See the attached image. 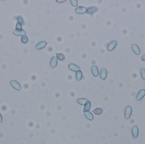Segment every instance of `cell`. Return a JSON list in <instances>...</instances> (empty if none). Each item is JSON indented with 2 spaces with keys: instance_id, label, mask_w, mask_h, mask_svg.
Segmentation results:
<instances>
[{
  "instance_id": "cell-1",
  "label": "cell",
  "mask_w": 145,
  "mask_h": 144,
  "mask_svg": "<svg viewBox=\"0 0 145 144\" xmlns=\"http://www.w3.org/2000/svg\"><path fill=\"white\" fill-rule=\"evenodd\" d=\"M132 112V109L129 105H128L126 107L125 112H124V117L126 119L128 120L130 118Z\"/></svg>"
},
{
  "instance_id": "cell-2",
  "label": "cell",
  "mask_w": 145,
  "mask_h": 144,
  "mask_svg": "<svg viewBox=\"0 0 145 144\" xmlns=\"http://www.w3.org/2000/svg\"><path fill=\"white\" fill-rule=\"evenodd\" d=\"M10 84L11 86L13 87L14 89L17 91H20L21 90V87L19 83L18 82H17L16 80H13L10 82Z\"/></svg>"
},
{
  "instance_id": "cell-3",
  "label": "cell",
  "mask_w": 145,
  "mask_h": 144,
  "mask_svg": "<svg viewBox=\"0 0 145 144\" xmlns=\"http://www.w3.org/2000/svg\"><path fill=\"white\" fill-rule=\"evenodd\" d=\"M145 96V89H142L140 90L139 92L138 93L136 96V99L138 101H141L143 97Z\"/></svg>"
},
{
  "instance_id": "cell-4",
  "label": "cell",
  "mask_w": 145,
  "mask_h": 144,
  "mask_svg": "<svg viewBox=\"0 0 145 144\" xmlns=\"http://www.w3.org/2000/svg\"><path fill=\"white\" fill-rule=\"evenodd\" d=\"M75 12L78 14H83L87 13V9L83 6H79L76 8L75 9Z\"/></svg>"
},
{
  "instance_id": "cell-5",
  "label": "cell",
  "mask_w": 145,
  "mask_h": 144,
  "mask_svg": "<svg viewBox=\"0 0 145 144\" xmlns=\"http://www.w3.org/2000/svg\"><path fill=\"white\" fill-rule=\"evenodd\" d=\"M132 133L133 137L134 138L136 139L138 137L139 134V130L138 127L136 125H134L132 129Z\"/></svg>"
},
{
  "instance_id": "cell-6",
  "label": "cell",
  "mask_w": 145,
  "mask_h": 144,
  "mask_svg": "<svg viewBox=\"0 0 145 144\" xmlns=\"http://www.w3.org/2000/svg\"><path fill=\"white\" fill-rule=\"evenodd\" d=\"M92 112L96 115L100 116L103 114L104 110L101 107H98L95 109L93 110H92Z\"/></svg>"
},
{
  "instance_id": "cell-7",
  "label": "cell",
  "mask_w": 145,
  "mask_h": 144,
  "mask_svg": "<svg viewBox=\"0 0 145 144\" xmlns=\"http://www.w3.org/2000/svg\"><path fill=\"white\" fill-rule=\"evenodd\" d=\"M68 68L71 71L77 72L80 70V68L78 66L73 63H70L68 65Z\"/></svg>"
},
{
  "instance_id": "cell-8",
  "label": "cell",
  "mask_w": 145,
  "mask_h": 144,
  "mask_svg": "<svg viewBox=\"0 0 145 144\" xmlns=\"http://www.w3.org/2000/svg\"><path fill=\"white\" fill-rule=\"evenodd\" d=\"M117 45V42L115 40L112 41L108 45L107 49L109 51H112L115 48Z\"/></svg>"
},
{
  "instance_id": "cell-9",
  "label": "cell",
  "mask_w": 145,
  "mask_h": 144,
  "mask_svg": "<svg viewBox=\"0 0 145 144\" xmlns=\"http://www.w3.org/2000/svg\"><path fill=\"white\" fill-rule=\"evenodd\" d=\"M47 45V43L46 41H41L36 46V49L37 50H42L43 48H44Z\"/></svg>"
},
{
  "instance_id": "cell-10",
  "label": "cell",
  "mask_w": 145,
  "mask_h": 144,
  "mask_svg": "<svg viewBox=\"0 0 145 144\" xmlns=\"http://www.w3.org/2000/svg\"><path fill=\"white\" fill-rule=\"evenodd\" d=\"M100 77L101 80H105L107 77V71L105 68L101 69L100 73Z\"/></svg>"
},
{
  "instance_id": "cell-11",
  "label": "cell",
  "mask_w": 145,
  "mask_h": 144,
  "mask_svg": "<svg viewBox=\"0 0 145 144\" xmlns=\"http://www.w3.org/2000/svg\"><path fill=\"white\" fill-rule=\"evenodd\" d=\"M57 60L58 59L56 56H53L51 58L50 64V66L53 69L57 66V63H58Z\"/></svg>"
},
{
  "instance_id": "cell-12",
  "label": "cell",
  "mask_w": 145,
  "mask_h": 144,
  "mask_svg": "<svg viewBox=\"0 0 145 144\" xmlns=\"http://www.w3.org/2000/svg\"><path fill=\"white\" fill-rule=\"evenodd\" d=\"M132 48L133 51L137 55H140V51L138 46L135 44L132 45Z\"/></svg>"
},
{
  "instance_id": "cell-13",
  "label": "cell",
  "mask_w": 145,
  "mask_h": 144,
  "mask_svg": "<svg viewBox=\"0 0 145 144\" xmlns=\"http://www.w3.org/2000/svg\"><path fill=\"white\" fill-rule=\"evenodd\" d=\"M13 34L15 35L16 36H23L24 35H25L26 33L25 32L24 30H18V29H15L14 30V32H13Z\"/></svg>"
},
{
  "instance_id": "cell-14",
  "label": "cell",
  "mask_w": 145,
  "mask_h": 144,
  "mask_svg": "<svg viewBox=\"0 0 145 144\" xmlns=\"http://www.w3.org/2000/svg\"><path fill=\"white\" fill-rule=\"evenodd\" d=\"M56 55H57V59L61 62H63L66 61V56L64 54L62 53H56Z\"/></svg>"
},
{
  "instance_id": "cell-15",
  "label": "cell",
  "mask_w": 145,
  "mask_h": 144,
  "mask_svg": "<svg viewBox=\"0 0 145 144\" xmlns=\"http://www.w3.org/2000/svg\"><path fill=\"white\" fill-rule=\"evenodd\" d=\"M84 113L85 117L87 118V119L88 120L90 121H92V120L94 118L93 115L92 113L90 112V111H85L84 112Z\"/></svg>"
},
{
  "instance_id": "cell-16",
  "label": "cell",
  "mask_w": 145,
  "mask_h": 144,
  "mask_svg": "<svg viewBox=\"0 0 145 144\" xmlns=\"http://www.w3.org/2000/svg\"><path fill=\"white\" fill-rule=\"evenodd\" d=\"M91 71L92 75L95 77H97L99 75V72L97 67L95 65H93L91 67Z\"/></svg>"
},
{
  "instance_id": "cell-17",
  "label": "cell",
  "mask_w": 145,
  "mask_h": 144,
  "mask_svg": "<svg viewBox=\"0 0 145 144\" xmlns=\"http://www.w3.org/2000/svg\"><path fill=\"white\" fill-rule=\"evenodd\" d=\"M91 108V102L90 101H88L86 102L84 105L83 112L85 111H89Z\"/></svg>"
},
{
  "instance_id": "cell-18",
  "label": "cell",
  "mask_w": 145,
  "mask_h": 144,
  "mask_svg": "<svg viewBox=\"0 0 145 144\" xmlns=\"http://www.w3.org/2000/svg\"><path fill=\"white\" fill-rule=\"evenodd\" d=\"M98 11V8L96 6H90L87 9V12L89 14L90 13H96Z\"/></svg>"
},
{
  "instance_id": "cell-19",
  "label": "cell",
  "mask_w": 145,
  "mask_h": 144,
  "mask_svg": "<svg viewBox=\"0 0 145 144\" xmlns=\"http://www.w3.org/2000/svg\"><path fill=\"white\" fill-rule=\"evenodd\" d=\"M88 100L85 98H79L77 100V102L80 105H82V106H84L85 104L86 103L87 101H88Z\"/></svg>"
},
{
  "instance_id": "cell-20",
  "label": "cell",
  "mask_w": 145,
  "mask_h": 144,
  "mask_svg": "<svg viewBox=\"0 0 145 144\" xmlns=\"http://www.w3.org/2000/svg\"><path fill=\"white\" fill-rule=\"evenodd\" d=\"M76 80L78 81H80L81 80L82 78V72L81 71H77L76 73Z\"/></svg>"
},
{
  "instance_id": "cell-21",
  "label": "cell",
  "mask_w": 145,
  "mask_h": 144,
  "mask_svg": "<svg viewBox=\"0 0 145 144\" xmlns=\"http://www.w3.org/2000/svg\"><path fill=\"white\" fill-rule=\"evenodd\" d=\"M20 41L23 44H26L28 43L29 39H28V36L26 35H24V36H22L21 39H20Z\"/></svg>"
},
{
  "instance_id": "cell-22",
  "label": "cell",
  "mask_w": 145,
  "mask_h": 144,
  "mask_svg": "<svg viewBox=\"0 0 145 144\" xmlns=\"http://www.w3.org/2000/svg\"><path fill=\"white\" fill-rule=\"evenodd\" d=\"M17 20L18 23H21L22 25H25V22L24 20V18L21 16H18L17 17Z\"/></svg>"
},
{
  "instance_id": "cell-23",
  "label": "cell",
  "mask_w": 145,
  "mask_h": 144,
  "mask_svg": "<svg viewBox=\"0 0 145 144\" xmlns=\"http://www.w3.org/2000/svg\"><path fill=\"white\" fill-rule=\"evenodd\" d=\"M70 2L73 7H76L78 6V2L77 0H71Z\"/></svg>"
},
{
  "instance_id": "cell-24",
  "label": "cell",
  "mask_w": 145,
  "mask_h": 144,
  "mask_svg": "<svg viewBox=\"0 0 145 144\" xmlns=\"http://www.w3.org/2000/svg\"><path fill=\"white\" fill-rule=\"evenodd\" d=\"M140 75L141 76L142 78L143 79V80L145 81V69H142L140 70Z\"/></svg>"
},
{
  "instance_id": "cell-25",
  "label": "cell",
  "mask_w": 145,
  "mask_h": 144,
  "mask_svg": "<svg viewBox=\"0 0 145 144\" xmlns=\"http://www.w3.org/2000/svg\"><path fill=\"white\" fill-rule=\"evenodd\" d=\"M16 29H18V30H23L21 24L18 22L16 24Z\"/></svg>"
},
{
  "instance_id": "cell-26",
  "label": "cell",
  "mask_w": 145,
  "mask_h": 144,
  "mask_svg": "<svg viewBox=\"0 0 145 144\" xmlns=\"http://www.w3.org/2000/svg\"><path fill=\"white\" fill-rule=\"evenodd\" d=\"M56 1L58 3H62L66 1V0H57Z\"/></svg>"
},
{
  "instance_id": "cell-27",
  "label": "cell",
  "mask_w": 145,
  "mask_h": 144,
  "mask_svg": "<svg viewBox=\"0 0 145 144\" xmlns=\"http://www.w3.org/2000/svg\"><path fill=\"white\" fill-rule=\"evenodd\" d=\"M3 121V117L1 114L0 113V123H2Z\"/></svg>"
},
{
  "instance_id": "cell-28",
  "label": "cell",
  "mask_w": 145,
  "mask_h": 144,
  "mask_svg": "<svg viewBox=\"0 0 145 144\" xmlns=\"http://www.w3.org/2000/svg\"><path fill=\"white\" fill-rule=\"evenodd\" d=\"M142 60L143 61H145V54L142 56L141 58Z\"/></svg>"
}]
</instances>
